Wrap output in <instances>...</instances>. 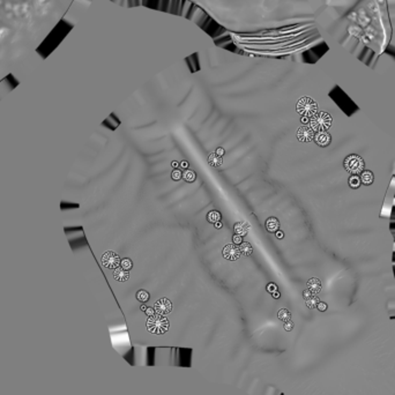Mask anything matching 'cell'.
<instances>
[{
	"instance_id": "obj_1",
	"label": "cell",
	"mask_w": 395,
	"mask_h": 395,
	"mask_svg": "<svg viewBox=\"0 0 395 395\" xmlns=\"http://www.w3.org/2000/svg\"><path fill=\"white\" fill-rule=\"evenodd\" d=\"M230 35L258 36L313 23L307 0H185Z\"/></svg>"
},
{
	"instance_id": "obj_2",
	"label": "cell",
	"mask_w": 395,
	"mask_h": 395,
	"mask_svg": "<svg viewBox=\"0 0 395 395\" xmlns=\"http://www.w3.org/2000/svg\"><path fill=\"white\" fill-rule=\"evenodd\" d=\"M147 328L154 334H164L169 329V321L161 314H154L147 321Z\"/></svg>"
},
{
	"instance_id": "obj_3",
	"label": "cell",
	"mask_w": 395,
	"mask_h": 395,
	"mask_svg": "<svg viewBox=\"0 0 395 395\" xmlns=\"http://www.w3.org/2000/svg\"><path fill=\"white\" fill-rule=\"evenodd\" d=\"M296 110H297L298 113L301 114V116L311 118V117H313L314 114H317L318 105H317V103L314 102L312 98L303 97L297 102Z\"/></svg>"
},
{
	"instance_id": "obj_4",
	"label": "cell",
	"mask_w": 395,
	"mask_h": 395,
	"mask_svg": "<svg viewBox=\"0 0 395 395\" xmlns=\"http://www.w3.org/2000/svg\"><path fill=\"white\" fill-rule=\"evenodd\" d=\"M330 124H332V118L326 112L314 114L313 117H311V120H310L311 128L316 132H325L326 129L330 127Z\"/></svg>"
},
{
	"instance_id": "obj_5",
	"label": "cell",
	"mask_w": 395,
	"mask_h": 395,
	"mask_svg": "<svg viewBox=\"0 0 395 395\" xmlns=\"http://www.w3.org/2000/svg\"><path fill=\"white\" fill-rule=\"evenodd\" d=\"M344 166L345 169L348 170L349 172H351L354 175H356V173H359L364 168V162L362 161V158L356 155H351V156H349L345 162H344Z\"/></svg>"
},
{
	"instance_id": "obj_6",
	"label": "cell",
	"mask_w": 395,
	"mask_h": 395,
	"mask_svg": "<svg viewBox=\"0 0 395 395\" xmlns=\"http://www.w3.org/2000/svg\"><path fill=\"white\" fill-rule=\"evenodd\" d=\"M102 263L103 266L110 269H116L117 267L120 266V258L117 253H114L112 251L106 252L105 254L102 257Z\"/></svg>"
},
{
	"instance_id": "obj_7",
	"label": "cell",
	"mask_w": 395,
	"mask_h": 395,
	"mask_svg": "<svg viewBox=\"0 0 395 395\" xmlns=\"http://www.w3.org/2000/svg\"><path fill=\"white\" fill-rule=\"evenodd\" d=\"M154 309H155V312L157 314L164 316V314H168V313H170L172 311V304L168 298H161L160 301H157L155 303Z\"/></svg>"
},
{
	"instance_id": "obj_8",
	"label": "cell",
	"mask_w": 395,
	"mask_h": 395,
	"mask_svg": "<svg viewBox=\"0 0 395 395\" xmlns=\"http://www.w3.org/2000/svg\"><path fill=\"white\" fill-rule=\"evenodd\" d=\"M222 254L223 257L227 260H230V261H235L237 259L240 257V251H239V247L235 244H230V245H227V246L224 247L223 251H222Z\"/></svg>"
},
{
	"instance_id": "obj_9",
	"label": "cell",
	"mask_w": 395,
	"mask_h": 395,
	"mask_svg": "<svg viewBox=\"0 0 395 395\" xmlns=\"http://www.w3.org/2000/svg\"><path fill=\"white\" fill-rule=\"evenodd\" d=\"M297 139L301 142H311L314 139V131L309 126H301L297 131Z\"/></svg>"
},
{
	"instance_id": "obj_10",
	"label": "cell",
	"mask_w": 395,
	"mask_h": 395,
	"mask_svg": "<svg viewBox=\"0 0 395 395\" xmlns=\"http://www.w3.org/2000/svg\"><path fill=\"white\" fill-rule=\"evenodd\" d=\"M314 141H316V143L319 145L320 147H326V146H328L329 142H330V135H329L327 132H318V133L314 135Z\"/></svg>"
},
{
	"instance_id": "obj_11",
	"label": "cell",
	"mask_w": 395,
	"mask_h": 395,
	"mask_svg": "<svg viewBox=\"0 0 395 395\" xmlns=\"http://www.w3.org/2000/svg\"><path fill=\"white\" fill-rule=\"evenodd\" d=\"M113 277L119 282H125L127 281L129 278V274H128V270H125L123 269L121 267H117L116 269H114V273H113Z\"/></svg>"
},
{
	"instance_id": "obj_12",
	"label": "cell",
	"mask_w": 395,
	"mask_h": 395,
	"mask_svg": "<svg viewBox=\"0 0 395 395\" xmlns=\"http://www.w3.org/2000/svg\"><path fill=\"white\" fill-rule=\"evenodd\" d=\"M265 225H266V229L268 232H276L278 230V228H280V222H278V219L276 217H269V219H267Z\"/></svg>"
},
{
	"instance_id": "obj_13",
	"label": "cell",
	"mask_w": 395,
	"mask_h": 395,
	"mask_svg": "<svg viewBox=\"0 0 395 395\" xmlns=\"http://www.w3.org/2000/svg\"><path fill=\"white\" fill-rule=\"evenodd\" d=\"M234 230H235V234L238 236H246L247 235V231H248V225H247L246 222H237L235 224V227H234Z\"/></svg>"
},
{
	"instance_id": "obj_14",
	"label": "cell",
	"mask_w": 395,
	"mask_h": 395,
	"mask_svg": "<svg viewBox=\"0 0 395 395\" xmlns=\"http://www.w3.org/2000/svg\"><path fill=\"white\" fill-rule=\"evenodd\" d=\"M307 288L311 292H319L321 290V283L318 278H310L307 281Z\"/></svg>"
},
{
	"instance_id": "obj_15",
	"label": "cell",
	"mask_w": 395,
	"mask_h": 395,
	"mask_svg": "<svg viewBox=\"0 0 395 395\" xmlns=\"http://www.w3.org/2000/svg\"><path fill=\"white\" fill-rule=\"evenodd\" d=\"M208 163L209 165L211 166H221L222 163H223V160H222V157L217 156L215 153H211L209 156H208Z\"/></svg>"
},
{
	"instance_id": "obj_16",
	"label": "cell",
	"mask_w": 395,
	"mask_h": 395,
	"mask_svg": "<svg viewBox=\"0 0 395 395\" xmlns=\"http://www.w3.org/2000/svg\"><path fill=\"white\" fill-rule=\"evenodd\" d=\"M239 251H240V254H244L245 257H250L252 254V252H253V247H252L250 243L244 242L239 245Z\"/></svg>"
},
{
	"instance_id": "obj_17",
	"label": "cell",
	"mask_w": 395,
	"mask_h": 395,
	"mask_svg": "<svg viewBox=\"0 0 395 395\" xmlns=\"http://www.w3.org/2000/svg\"><path fill=\"white\" fill-rule=\"evenodd\" d=\"M222 219V216H221V213L217 210H211L208 213L207 215V221L208 222H210V223H214L215 224L216 222H219Z\"/></svg>"
},
{
	"instance_id": "obj_18",
	"label": "cell",
	"mask_w": 395,
	"mask_h": 395,
	"mask_svg": "<svg viewBox=\"0 0 395 395\" xmlns=\"http://www.w3.org/2000/svg\"><path fill=\"white\" fill-rule=\"evenodd\" d=\"M360 181H363L365 185L371 184L373 181V175L371 171H364L362 172V176H360Z\"/></svg>"
},
{
	"instance_id": "obj_19",
	"label": "cell",
	"mask_w": 395,
	"mask_h": 395,
	"mask_svg": "<svg viewBox=\"0 0 395 395\" xmlns=\"http://www.w3.org/2000/svg\"><path fill=\"white\" fill-rule=\"evenodd\" d=\"M149 292L148 291H146V290H139L137 292V299L141 303H146V301H149Z\"/></svg>"
},
{
	"instance_id": "obj_20",
	"label": "cell",
	"mask_w": 395,
	"mask_h": 395,
	"mask_svg": "<svg viewBox=\"0 0 395 395\" xmlns=\"http://www.w3.org/2000/svg\"><path fill=\"white\" fill-rule=\"evenodd\" d=\"M277 317H278V319H280V320H282V321H284V322H286V321L290 320V318H291V313H290L287 309H282V310H280V311H278Z\"/></svg>"
},
{
	"instance_id": "obj_21",
	"label": "cell",
	"mask_w": 395,
	"mask_h": 395,
	"mask_svg": "<svg viewBox=\"0 0 395 395\" xmlns=\"http://www.w3.org/2000/svg\"><path fill=\"white\" fill-rule=\"evenodd\" d=\"M183 178H184L187 183H193L194 180H195L196 176H195V172L192 171V170H186V171L183 173Z\"/></svg>"
},
{
	"instance_id": "obj_22",
	"label": "cell",
	"mask_w": 395,
	"mask_h": 395,
	"mask_svg": "<svg viewBox=\"0 0 395 395\" xmlns=\"http://www.w3.org/2000/svg\"><path fill=\"white\" fill-rule=\"evenodd\" d=\"M120 267L123 269L129 270L133 267V262H132V260L129 258H124L123 260H120Z\"/></svg>"
},
{
	"instance_id": "obj_23",
	"label": "cell",
	"mask_w": 395,
	"mask_h": 395,
	"mask_svg": "<svg viewBox=\"0 0 395 395\" xmlns=\"http://www.w3.org/2000/svg\"><path fill=\"white\" fill-rule=\"evenodd\" d=\"M318 303H319V298L316 297V296H311L309 299H306V305L309 306L310 309L316 307L318 305Z\"/></svg>"
},
{
	"instance_id": "obj_24",
	"label": "cell",
	"mask_w": 395,
	"mask_h": 395,
	"mask_svg": "<svg viewBox=\"0 0 395 395\" xmlns=\"http://www.w3.org/2000/svg\"><path fill=\"white\" fill-rule=\"evenodd\" d=\"M349 184H350V186H351L352 188H357L360 184V178L357 176H352L351 178L349 179Z\"/></svg>"
},
{
	"instance_id": "obj_25",
	"label": "cell",
	"mask_w": 395,
	"mask_h": 395,
	"mask_svg": "<svg viewBox=\"0 0 395 395\" xmlns=\"http://www.w3.org/2000/svg\"><path fill=\"white\" fill-rule=\"evenodd\" d=\"M181 177H183V173H181V171H180L179 169H175V170L171 172V178L173 180H176V181L179 180Z\"/></svg>"
},
{
	"instance_id": "obj_26",
	"label": "cell",
	"mask_w": 395,
	"mask_h": 395,
	"mask_svg": "<svg viewBox=\"0 0 395 395\" xmlns=\"http://www.w3.org/2000/svg\"><path fill=\"white\" fill-rule=\"evenodd\" d=\"M267 291L269 293H273L275 291H277V286L275 284V283H269V284H267Z\"/></svg>"
},
{
	"instance_id": "obj_27",
	"label": "cell",
	"mask_w": 395,
	"mask_h": 395,
	"mask_svg": "<svg viewBox=\"0 0 395 395\" xmlns=\"http://www.w3.org/2000/svg\"><path fill=\"white\" fill-rule=\"evenodd\" d=\"M232 242H234L235 245H240V244L243 243V237L242 236L235 235L234 237H232Z\"/></svg>"
},
{
	"instance_id": "obj_28",
	"label": "cell",
	"mask_w": 395,
	"mask_h": 395,
	"mask_svg": "<svg viewBox=\"0 0 395 395\" xmlns=\"http://www.w3.org/2000/svg\"><path fill=\"white\" fill-rule=\"evenodd\" d=\"M292 328H293V322L291 320H288L284 322V329H286V330L289 332V330H291Z\"/></svg>"
},
{
	"instance_id": "obj_29",
	"label": "cell",
	"mask_w": 395,
	"mask_h": 395,
	"mask_svg": "<svg viewBox=\"0 0 395 395\" xmlns=\"http://www.w3.org/2000/svg\"><path fill=\"white\" fill-rule=\"evenodd\" d=\"M145 313L148 316V317H153L154 314H155V309H152V307H148V306H147Z\"/></svg>"
},
{
	"instance_id": "obj_30",
	"label": "cell",
	"mask_w": 395,
	"mask_h": 395,
	"mask_svg": "<svg viewBox=\"0 0 395 395\" xmlns=\"http://www.w3.org/2000/svg\"><path fill=\"white\" fill-rule=\"evenodd\" d=\"M179 168L181 170H187L188 169V162L187 161H181L179 163Z\"/></svg>"
},
{
	"instance_id": "obj_31",
	"label": "cell",
	"mask_w": 395,
	"mask_h": 395,
	"mask_svg": "<svg viewBox=\"0 0 395 395\" xmlns=\"http://www.w3.org/2000/svg\"><path fill=\"white\" fill-rule=\"evenodd\" d=\"M224 153H225V152H224V149L222 148V147H219V148H217V149H216V152H215L216 155H217V156H219V157H222V156H223Z\"/></svg>"
},
{
	"instance_id": "obj_32",
	"label": "cell",
	"mask_w": 395,
	"mask_h": 395,
	"mask_svg": "<svg viewBox=\"0 0 395 395\" xmlns=\"http://www.w3.org/2000/svg\"><path fill=\"white\" fill-rule=\"evenodd\" d=\"M275 236H276V238H277V239H283V237H284V234H283V231L277 230L276 232H275Z\"/></svg>"
},
{
	"instance_id": "obj_33",
	"label": "cell",
	"mask_w": 395,
	"mask_h": 395,
	"mask_svg": "<svg viewBox=\"0 0 395 395\" xmlns=\"http://www.w3.org/2000/svg\"><path fill=\"white\" fill-rule=\"evenodd\" d=\"M303 296H304V298H305V299H309V298L311 297V296H313V295H312V292H311L310 290H305V291L303 292Z\"/></svg>"
},
{
	"instance_id": "obj_34",
	"label": "cell",
	"mask_w": 395,
	"mask_h": 395,
	"mask_svg": "<svg viewBox=\"0 0 395 395\" xmlns=\"http://www.w3.org/2000/svg\"><path fill=\"white\" fill-rule=\"evenodd\" d=\"M318 309L320 310V311H325L326 310V307H327V306H326V304L325 303H318Z\"/></svg>"
},
{
	"instance_id": "obj_35",
	"label": "cell",
	"mask_w": 395,
	"mask_h": 395,
	"mask_svg": "<svg viewBox=\"0 0 395 395\" xmlns=\"http://www.w3.org/2000/svg\"><path fill=\"white\" fill-rule=\"evenodd\" d=\"M171 165H172V168H173V169H178V168H179V162H177V161H173V162L171 163Z\"/></svg>"
},
{
	"instance_id": "obj_36",
	"label": "cell",
	"mask_w": 395,
	"mask_h": 395,
	"mask_svg": "<svg viewBox=\"0 0 395 395\" xmlns=\"http://www.w3.org/2000/svg\"><path fill=\"white\" fill-rule=\"evenodd\" d=\"M214 227H215L216 229H221V228H222V223H221V221H219V222H216Z\"/></svg>"
},
{
	"instance_id": "obj_37",
	"label": "cell",
	"mask_w": 395,
	"mask_h": 395,
	"mask_svg": "<svg viewBox=\"0 0 395 395\" xmlns=\"http://www.w3.org/2000/svg\"><path fill=\"white\" fill-rule=\"evenodd\" d=\"M272 295H273L274 298H280V292H278V291H275V292H273Z\"/></svg>"
},
{
	"instance_id": "obj_38",
	"label": "cell",
	"mask_w": 395,
	"mask_h": 395,
	"mask_svg": "<svg viewBox=\"0 0 395 395\" xmlns=\"http://www.w3.org/2000/svg\"><path fill=\"white\" fill-rule=\"evenodd\" d=\"M146 309H147V306L143 305V304H142V305L140 306V310H141V311H143V312H145V311H146Z\"/></svg>"
}]
</instances>
